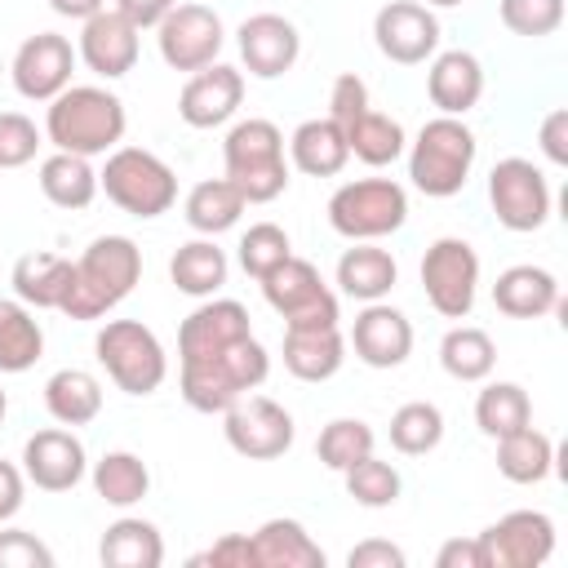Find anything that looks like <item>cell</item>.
<instances>
[{"instance_id":"obj_10","label":"cell","mask_w":568,"mask_h":568,"mask_svg":"<svg viewBox=\"0 0 568 568\" xmlns=\"http://www.w3.org/2000/svg\"><path fill=\"white\" fill-rule=\"evenodd\" d=\"M422 293L435 315L444 320H466L479 297V253L462 235H439L422 253Z\"/></svg>"},{"instance_id":"obj_4","label":"cell","mask_w":568,"mask_h":568,"mask_svg":"<svg viewBox=\"0 0 568 568\" xmlns=\"http://www.w3.org/2000/svg\"><path fill=\"white\" fill-rule=\"evenodd\" d=\"M222 178L240 186L248 204H271L288 191V155H284V133L280 124L248 115L226 129L222 142Z\"/></svg>"},{"instance_id":"obj_41","label":"cell","mask_w":568,"mask_h":568,"mask_svg":"<svg viewBox=\"0 0 568 568\" xmlns=\"http://www.w3.org/2000/svg\"><path fill=\"white\" fill-rule=\"evenodd\" d=\"M444 444V413L430 399H408L390 413V448L404 457H426Z\"/></svg>"},{"instance_id":"obj_1","label":"cell","mask_w":568,"mask_h":568,"mask_svg":"<svg viewBox=\"0 0 568 568\" xmlns=\"http://www.w3.org/2000/svg\"><path fill=\"white\" fill-rule=\"evenodd\" d=\"M124 129H129V111L120 93L102 84H67L53 102H44V142L53 151L93 160L115 151L124 142Z\"/></svg>"},{"instance_id":"obj_31","label":"cell","mask_w":568,"mask_h":568,"mask_svg":"<svg viewBox=\"0 0 568 568\" xmlns=\"http://www.w3.org/2000/svg\"><path fill=\"white\" fill-rule=\"evenodd\" d=\"M102 568H160L164 564V537L142 515H120L106 524L98 541Z\"/></svg>"},{"instance_id":"obj_39","label":"cell","mask_w":568,"mask_h":568,"mask_svg":"<svg viewBox=\"0 0 568 568\" xmlns=\"http://www.w3.org/2000/svg\"><path fill=\"white\" fill-rule=\"evenodd\" d=\"M346 146H351V155L359 164L386 169V164H395L408 151V133H404V124L395 115H382V111L368 106L359 120L346 124Z\"/></svg>"},{"instance_id":"obj_47","label":"cell","mask_w":568,"mask_h":568,"mask_svg":"<svg viewBox=\"0 0 568 568\" xmlns=\"http://www.w3.org/2000/svg\"><path fill=\"white\" fill-rule=\"evenodd\" d=\"M0 568H53V550L36 532L0 524Z\"/></svg>"},{"instance_id":"obj_23","label":"cell","mask_w":568,"mask_h":568,"mask_svg":"<svg viewBox=\"0 0 568 568\" xmlns=\"http://www.w3.org/2000/svg\"><path fill=\"white\" fill-rule=\"evenodd\" d=\"M426 98L439 115H466L484 98V67L470 49H444L426 67Z\"/></svg>"},{"instance_id":"obj_5","label":"cell","mask_w":568,"mask_h":568,"mask_svg":"<svg viewBox=\"0 0 568 568\" xmlns=\"http://www.w3.org/2000/svg\"><path fill=\"white\" fill-rule=\"evenodd\" d=\"M404 155H408L413 186L430 200H448L466 186L475 155H479V142L462 115H435L417 129V138L408 142Z\"/></svg>"},{"instance_id":"obj_6","label":"cell","mask_w":568,"mask_h":568,"mask_svg":"<svg viewBox=\"0 0 568 568\" xmlns=\"http://www.w3.org/2000/svg\"><path fill=\"white\" fill-rule=\"evenodd\" d=\"M98 191L129 217H160L178 204V173L146 146H115L98 169Z\"/></svg>"},{"instance_id":"obj_52","label":"cell","mask_w":568,"mask_h":568,"mask_svg":"<svg viewBox=\"0 0 568 568\" xmlns=\"http://www.w3.org/2000/svg\"><path fill=\"white\" fill-rule=\"evenodd\" d=\"M435 568H488L479 537H448V541L435 550Z\"/></svg>"},{"instance_id":"obj_30","label":"cell","mask_w":568,"mask_h":568,"mask_svg":"<svg viewBox=\"0 0 568 568\" xmlns=\"http://www.w3.org/2000/svg\"><path fill=\"white\" fill-rule=\"evenodd\" d=\"M71 257H58V253H22L9 271V284H13V297L27 302L31 311H58L67 288H71Z\"/></svg>"},{"instance_id":"obj_3","label":"cell","mask_w":568,"mask_h":568,"mask_svg":"<svg viewBox=\"0 0 568 568\" xmlns=\"http://www.w3.org/2000/svg\"><path fill=\"white\" fill-rule=\"evenodd\" d=\"M266 373H271V355H266V346L248 333V337L231 342L226 351H217V355H209V359L182 364L178 390H182V399H186L195 413H226L240 395L257 390V386L266 382Z\"/></svg>"},{"instance_id":"obj_12","label":"cell","mask_w":568,"mask_h":568,"mask_svg":"<svg viewBox=\"0 0 568 568\" xmlns=\"http://www.w3.org/2000/svg\"><path fill=\"white\" fill-rule=\"evenodd\" d=\"M222 435H226L231 453H240L248 462H275L293 448L297 426H293V413L284 404L248 390L222 413Z\"/></svg>"},{"instance_id":"obj_19","label":"cell","mask_w":568,"mask_h":568,"mask_svg":"<svg viewBox=\"0 0 568 568\" xmlns=\"http://www.w3.org/2000/svg\"><path fill=\"white\" fill-rule=\"evenodd\" d=\"M244 102V71L231 62H209L186 75L178 93V115L191 129H222Z\"/></svg>"},{"instance_id":"obj_11","label":"cell","mask_w":568,"mask_h":568,"mask_svg":"<svg viewBox=\"0 0 568 568\" xmlns=\"http://www.w3.org/2000/svg\"><path fill=\"white\" fill-rule=\"evenodd\" d=\"M488 204L497 213V222L515 235H528V231H541L550 222V204H555V191L546 182V173L524 160V155H506L493 164L488 173Z\"/></svg>"},{"instance_id":"obj_32","label":"cell","mask_w":568,"mask_h":568,"mask_svg":"<svg viewBox=\"0 0 568 568\" xmlns=\"http://www.w3.org/2000/svg\"><path fill=\"white\" fill-rule=\"evenodd\" d=\"M40 191L53 209H67V213H80L98 200V169L93 160L84 155H71V151H53L40 160Z\"/></svg>"},{"instance_id":"obj_43","label":"cell","mask_w":568,"mask_h":568,"mask_svg":"<svg viewBox=\"0 0 568 568\" xmlns=\"http://www.w3.org/2000/svg\"><path fill=\"white\" fill-rule=\"evenodd\" d=\"M373 444H377V435H373L368 422H359V417H333L320 430V439H315V457H320V466H328V470L342 475L346 466H355L359 457H368Z\"/></svg>"},{"instance_id":"obj_9","label":"cell","mask_w":568,"mask_h":568,"mask_svg":"<svg viewBox=\"0 0 568 568\" xmlns=\"http://www.w3.org/2000/svg\"><path fill=\"white\" fill-rule=\"evenodd\" d=\"M266 306L284 320V328H320V324H337L342 306L337 293L324 284V275L315 271V262L288 253L271 275L257 280Z\"/></svg>"},{"instance_id":"obj_46","label":"cell","mask_w":568,"mask_h":568,"mask_svg":"<svg viewBox=\"0 0 568 568\" xmlns=\"http://www.w3.org/2000/svg\"><path fill=\"white\" fill-rule=\"evenodd\" d=\"M44 146V129H36L22 111H0V169H22Z\"/></svg>"},{"instance_id":"obj_45","label":"cell","mask_w":568,"mask_h":568,"mask_svg":"<svg viewBox=\"0 0 568 568\" xmlns=\"http://www.w3.org/2000/svg\"><path fill=\"white\" fill-rule=\"evenodd\" d=\"M497 18L506 31L541 40L564 27V0H497Z\"/></svg>"},{"instance_id":"obj_56","label":"cell","mask_w":568,"mask_h":568,"mask_svg":"<svg viewBox=\"0 0 568 568\" xmlns=\"http://www.w3.org/2000/svg\"><path fill=\"white\" fill-rule=\"evenodd\" d=\"M422 4H430V9H453V4H462V0H422Z\"/></svg>"},{"instance_id":"obj_34","label":"cell","mask_w":568,"mask_h":568,"mask_svg":"<svg viewBox=\"0 0 568 568\" xmlns=\"http://www.w3.org/2000/svg\"><path fill=\"white\" fill-rule=\"evenodd\" d=\"M44 408L58 426H89L102 413V382L89 368H58L44 382Z\"/></svg>"},{"instance_id":"obj_51","label":"cell","mask_w":568,"mask_h":568,"mask_svg":"<svg viewBox=\"0 0 568 568\" xmlns=\"http://www.w3.org/2000/svg\"><path fill=\"white\" fill-rule=\"evenodd\" d=\"M537 146H541V155H546L555 169L568 164V111H564V106H555V111L541 120V129H537Z\"/></svg>"},{"instance_id":"obj_42","label":"cell","mask_w":568,"mask_h":568,"mask_svg":"<svg viewBox=\"0 0 568 568\" xmlns=\"http://www.w3.org/2000/svg\"><path fill=\"white\" fill-rule=\"evenodd\" d=\"M342 479H346V497H351L355 506H364V510H386V506H395L399 493H404L399 470H395L390 462H382L377 453H368V457H359L355 466H346Z\"/></svg>"},{"instance_id":"obj_26","label":"cell","mask_w":568,"mask_h":568,"mask_svg":"<svg viewBox=\"0 0 568 568\" xmlns=\"http://www.w3.org/2000/svg\"><path fill=\"white\" fill-rule=\"evenodd\" d=\"M333 280L355 302H382L399 284V262L377 248V240H351V248L337 257Z\"/></svg>"},{"instance_id":"obj_7","label":"cell","mask_w":568,"mask_h":568,"mask_svg":"<svg viewBox=\"0 0 568 568\" xmlns=\"http://www.w3.org/2000/svg\"><path fill=\"white\" fill-rule=\"evenodd\" d=\"M93 355L124 395H155L169 377L164 342L142 320H106L93 337Z\"/></svg>"},{"instance_id":"obj_25","label":"cell","mask_w":568,"mask_h":568,"mask_svg":"<svg viewBox=\"0 0 568 568\" xmlns=\"http://www.w3.org/2000/svg\"><path fill=\"white\" fill-rule=\"evenodd\" d=\"M346 364V333L342 324L320 328H284V368L297 382H328Z\"/></svg>"},{"instance_id":"obj_17","label":"cell","mask_w":568,"mask_h":568,"mask_svg":"<svg viewBox=\"0 0 568 568\" xmlns=\"http://www.w3.org/2000/svg\"><path fill=\"white\" fill-rule=\"evenodd\" d=\"M235 49H240V62L248 75L280 80L302 58V31L284 13H248L235 31Z\"/></svg>"},{"instance_id":"obj_50","label":"cell","mask_w":568,"mask_h":568,"mask_svg":"<svg viewBox=\"0 0 568 568\" xmlns=\"http://www.w3.org/2000/svg\"><path fill=\"white\" fill-rule=\"evenodd\" d=\"M404 564H408V555L386 537H368L346 550V568H404Z\"/></svg>"},{"instance_id":"obj_48","label":"cell","mask_w":568,"mask_h":568,"mask_svg":"<svg viewBox=\"0 0 568 568\" xmlns=\"http://www.w3.org/2000/svg\"><path fill=\"white\" fill-rule=\"evenodd\" d=\"M368 106H373V102H368V84H364L355 71H342V75L333 80V89H328V120H337V124L346 129V124L359 120Z\"/></svg>"},{"instance_id":"obj_15","label":"cell","mask_w":568,"mask_h":568,"mask_svg":"<svg viewBox=\"0 0 568 568\" xmlns=\"http://www.w3.org/2000/svg\"><path fill=\"white\" fill-rule=\"evenodd\" d=\"M75 75V49L62 31H36L13 49L9 80L27 102H53Z\"/></svg>"},{"instance_id":"obj_57","label":"cell","mask_w":568,"mask_h":568,"mask_svg":"<svg viewBox=\"0 0 568 568\" xmlns=\"http://www.w3.org/2000/svg\"><path fill=\"white\" fill-rule=\"evenodd\" d=\"M4 413H9V395H4V386H0V422H4Z\"/></svg>"},{"instance_id":"obj_2","label":"cell","mask_w":568,"mask_h":568,"mask_svg":"<svg viewBox=\"0 0 568 568\" xmlns=\"http://www.w3.org/2000/svg\"><path fill=\"white\" fill-rule=\"evenodd\" d=\"M142 280V248L129 235H98L71 266V288L62 297L67 320H102L111 315Z\"/></svg>"},{"instance_id":"obj_29","label":"cell","mask_w":568,"mask_h":568,"mask_svg":"<svg viewBox=\"0 0 568 568\" xmlns=\"http://www.w3.org/2000/svg\"><path fill=\"white\" fill-rule=\"evenodd\" d=\"M231 275V262H226V248H217L213 235H195L186 244H178V253L169 257V280L178 293L186 297H217L222 284Z\"/></svg>"},{"instance_id":"obj_35","label":"cell","mask_w":568,"mask_h":568,"mask_svg":"<svg viewBox=\"0 0 568 568\" xmlns=\"http://www.w3.org/2000/svg\"><path fill=\"white\" fill-rule=\"evenodd\" d=\"M497 470L510 484H541L555 470V439L532 422L497 439Z\"/></svg>"},{"instance_id":"obj_28","label":"cell","mask_w":568,"mask_h":568,"mask_svg":"<svg viewBox=\"0 0 568 568\" xmlns=\"http://www.w3.org/2000/svg\"><path fill=\"white\" fill-rule=\"evenodd\" d=\"M248 537H253L257 568H324L328 564L324 546L306 532V524H297L288 515L257 524V532H248Z\"/></svg>"},{"instance_id":"obj_33","label":"cell","mask_w":568,"mask_h":568,"mask_svg":"<svg viewBox=\"0 0 568 568\" xmlns=\"http://www.w3.org/2000/svg\"><path fill=\"white\" fill-rule=\"evenodd\" d=\"M244 209H248V200L240 195V186L231 178H204L182 200V217H186V226L195 235H222V231H231L244 217Z\"/></svg>"},{"instance_id":"obj_20","label":"cell","mask_w":568,"mask_h":568,"mask_svg":"<svg viewBox=\"0 0 568 568\" xmlns=\"http://www.w3.org/2000/svg\"><path fill=\"white\" fill-rule=\"evenodd\" d=\"M253 333V320H248V306L235 302V297H204L178 328V364H191V359H209L217 351H226L231 342L248 337Z\"/></svg>"},{"instance_id":"obj_44","label":"cell","mask_w":568,"mask_h":568,"mask_svg":"<svg viewBox=\"0 0 568 568\" xmlns=\"http://www.w3.org/2000/svg\"><path fill=\"white\" fill-rule=\"evenodd\" d=\"M288 253H293V240H288V231H284V226H275V222H253V226L240 235V244H235L240 271H244V275H253V280L271 275Z\"/></svg>"},{"instance_id":"obj_14","label":"cell","mask_w":568,"mask_h":568,"mask_svg":"<svg viewBox=\"0 0 568 568\" xmlns=\"http://www.w3.org/2000/svg\"><path fill=\"white\" fill-rule=\"evenodd\" d=\"M373 44L386 62L422 67L439 53V18L422 0H390L373 18Z\"/></svg>"},{"instance_id":"obj_54","label":"cell","mask_w":568,"mask_h":568,"mask_svg":"<svg viewBox=\"0 0 568 568\" xmlns=\"http://www.w3.org/2000/svg\"><path fill=\"white\" fill-rule=\"evenodd\" d=\"M173 4H178V0H115L111 9H120L138 31H155V27H160V18H164Z\"/></svg>"},{"instance_id":"obj_37","label":"cell","mask_w":568,"mask_h":568,"mask_svg":"<svg viewBox=\"0 0 568 568\" xmlns=\"http://www.w3.org/2000/svg\"><path fill=\"white\" fill-rule=\"evenodd\" d=\"M44 355V328L18 297H0V373H27Z\"/></svg>"},{"instance_id":"obj_55","label":"cell","mask_w":568,"mask_h":568,"mask_svg":"<svg viewBox=\"0 0 568 568\" xmlns=\"http://www.w3.org/2000/svg\"><path fill=\"white\" fill-rule=\"evenodd\" d=\"M49 9H53L58 18H71V22H84V18H93V13H102V9H106V0H49Z\"/></svg>"},{"instance_id":"obj_22","label":"cell","mask_w":568,"mask_h":568,"mask_svg":"<svg viewBox=\"0 0 568 568\" xmlns=\"http://www.w3.org/2000/svg\"><path fill=\"white\" fill-rule=\"evenodd\" d=\"M138 27L120 13V9H102L93 18L80 22V44H75V58L102 75V80H120L138 67Z\"/></svg>"},{"instance_id":"obj_24","label":"cell","mask_w":568,"mask_h":568,"mask_svg":"<svg viewBox=\"0 0 568 568\" xmlns=\"http://www.w3.org/2000/svg\"><path fill=\"white\" fill-rule=\"evenodd\" d=\"M493 306L510 320H541V315L559 311V280H555V271L532 266V262L506 266L493 284Z\"/></svg>"},{"instance_id":"obj_18","label":"cell","mask_w":568,"mask_h":568,"mask_svg":"<svg viewBox=\"0 0 568 568\" xmlns=\"http://www.w3.org/2000/svg\"><path fill=\"white\" fill-rule=\"evenodd\" d=\"M22 475L40 493H71L89 475V453H84L75 430L49 426L22 444Z\"/></svg>"},{"instance_id":"obj_38","label":"cell","mask_w":568,"mask_h":568,"mask_svg":"<svg viewBox=\"0 0 568 568\" xmlns=\"http://www.w3.org/2000/svg\"><path fill=\"white\" fill-rule=\"evenodd\" d=\"M439 368L453 382H488L497 368V346L484 328L475 324H453L439 337Z\"/></svg>"},{"instance_id":"obj_16","label":"cell","mask_w":568,"mask_h":568,"mask_svg":"<svg viewBox=\"0 0 568 568\" xmlns=\"http://www.w3.org/2000/svg\"><path fill=\"white\" fill-rule=\"evenodd\" d=\"M475 537L488 568H541L555 555V519L546 510H510Z\"/></svg>"},{"instance_id":"obj_49","label":"cell","mask_w":568,"mask_h":568,"mask_svg":"<svg viewBox=\"0 0 568 568\" xmlns=\"http://www.w3.org/2000/svg\"><path fill=\"white\" fill-rule=\"evenodd\" d=\"M191 564H209V568H257L253 555V537L248 532H222L209 550H200Z\"/></svg>"},{"instance_id":"obj_8","label":"cell","mask_w":568,"mask_h":568,"mask_svg":"<svg viewBox=\"0 0 568 568\" xmlns=\"http://www.w3.org/2000/svg\"><path fill=\"white\" fill-rule=\"evenodd\" d=\"M324 213L342 240H386L408 222V191L395 178H355L328 195Z\"/></svg>"},{"instance_id":"obj_21","label":"cell","mask_w":568,"mask_h":568,"mask_svg":"<svg viewBox=\"0 0 568 568\" xmlns=\"http://www.w3.org/2000/svg\"><path fill=\"white\" fill-rule=\"evenodd\" d=\"M346 346L368 368H399L413 355V324L390 302H364V311L346 333Z\"/></svg>"},{"instance_id":"obj_36","label":"cell","mask_w":568,"mask_h":568,"mask_svg":"<svg viewBox=\"0 0 568 568\" xmlns=\"http://www.w3.org/2000/svg\"><path fill=\"white\" fill-rule=\"evenodd\" d=\"M89 479H93V493H98L106 506H115V510H129V506H138V501L151 493V470H146V462H142L138 453H129V448L102 453V457L93 462Z\"/></svg>"},{"instance_id":"obj_53","label":"cell","mask_w":568,"mask_h":568,"mask_svg":"<svg viewBox=\"0 0 568 568\" xmlns=\"http://www.w3.org/2000/svg\"><path fill=\"white\" fill-rule=\"evenodd\" d=\"M22 501H27V475H22V466L0 457V524H9L22 510Z\"/></svg>"},{"instance_id":"obj_40","label":"cell","mask_w":568,"mask_h":568,"mask_svg":"<svg viewBox=\"0 0 568 568\" xmlns=\"http://www.w3.org/2000/svg\"><path fill=\"white\" fill-rule=\"evenodd\" d=\"M532 422V399L519 382H488L479 395H475V426L488 435V439H501L519 426Z\"/></svg>"},{"instance_id":"obj_13","label":"cell","mask_w":568,"mask_h":568,"mask_svg":"<svg viewBox=\"0 0 568 568\" xmlns=\"http://www.w3.org/2000/svg\"><path fill=\"white\" fill-rule=\"evenodd\" d=\"M155 44H160V58H164L169 71H186L191 75V71L217 62V53L226 44V27H222L217 9L186 0V4H173L160 18Z\"/></svg>"},{"instance_id":"obj_27","label":"cell","mask_w":568,"mask_h":568,"mask_svg":"<svg viewBox=\"0 0 568 568\" xmlns=\"http://www.w3.org/2000/svg\"><path fill=\"white\" fill-rule=\"evenodd\" d=\"M351 160V146H346V129L337 120H302L293 133H288V164L306 178H337Z\"/></svg>"}]
</instances>
